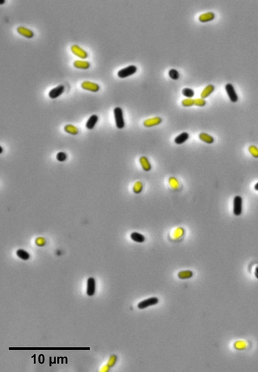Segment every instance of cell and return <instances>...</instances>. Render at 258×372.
<instances>
[{
	"instance_id": "6da1fadb",
	"label": "cell",
	"mask_w": 258,
	"mask_h": 372,
	"mask_svg": "<svg viewBox=\"0 0 258 372\" xmlns=\"http://www.w3.org/2000/svg\"><path fill=\"white\" fill-rule=\"evenodd\" d=\"M114 115L115 123L116 126L118 129H123L125 127V121L123 118V109L119 107H116L114 109Z\"/></svg>"
},
{
	"instance_id": "7a4b0ae2",
	"label": "cell",
	"mask_w": 258,
	"mask_h": 372,
	"mask_svg": "<svg viewBox=\"0 0 258 372\" xmlns=\"http://www.w3.org/2000/svg\"><path fill=\"white\" fill-rule=\"evenodd\" d=\"M243 210V199L240 196L237 195L233 201V213L235 216H240Z\"/></svg>"
},
{
	"instance_id": "3957f363",
	"label": "cell",
	"mask_w": 258,
	"mask_h": 372,
	"mask_svg": "<svg viewBox=\"0 0 258 372\" xmlns=\"http://www.w3.org/2000/svg\"><path fill=\"white\" fill-rule=\"evenodd\" d=\"M137 67H136V66L131 65V66H129V67L124 68V69H120V70L118 72V73H117V75H118V77L120 78H126L128 77H129V76L135 74L136 72H137Z\"/></svg>"
},
{
	"instance_id": "277c9868",
	"label": "cell",
	"mask_w": 258,
	"mask_h": 372,
	"mask_svg": "<svg viewBox=\"0 0 258 372\" xmlns=\"http://www.w3.org/2000/svg\"><path fill=\"white\" fill-rule=\"evenodd\" d=\"M158 303H159L158 298L151 297V298H149V299H144V300H143V301H142L141 302H139V303L138 304L137 307L139 310H143L148 307H150V306H154V305H157Z\"/></svg>"
},
{
	"instance_id": "5b68a950",
	"label": "cell",
	"mask_w": 258,
	"mask_h": 372,
	"mask_svg": "<svg viewBox=\"0 0 258 372\" xmlns=\"http://www.w3.org/2000/svg\"><path fill=\"white\" fill-rule=\"evenodd\" d=\"M225 89H226V92L227 94H228L229 97H230L231 102H237V100H238V96H237L236 92H235L234 86L231 83H227L226 86H225Z\"/></svg>"
},
{
	"instance_id": "8992f818",
	"label": "cell",
	"mask_w": 258,
	"mask_h": 372,
	"mask_svg": "<svg viewBox=\"0 0 258 372\" xmlns=\"http://www.w3.org/2000/svg\"><path fill=\"white\" fill-rule=\"evenodd\" d=\"M81 87L82 89L92 92H98L99 90H100V86H99L98 84L92 83V82L89 81L83 82L81 83Z\"/></svg>"
},
{
	"instance_id": "52a82bcc",
	"label": "cell",
	"mask_w": 258,
	"mask_h": 372,
	"mask_svg": "<svg viewBox=\"0 0 258 372\" xmlns=\"http://www.w3.org/2000/svg\"><path fill=\"white\" fill-rule=\"evenodd\" d=\"M71 51L74 55H76V56H78V57H80V58H81V59H85L88 57L87 52H86L85 50H83V49H81L80 47H78V45H76V44L72 45L71 47Z\"/></svg>"
},
{
	"instance_id": "ba28073f",
	"label": "cell",
	"mask_w": 258,
	"mask_h": 372,
	"mask_svg": "<svg viewBox=\"0 0 258 372\" xmlns=\"http://www.w3.org/2000/svg\"><path fill=\"white\" fill-rule=\"evenodd\" d=\"M96 290V281L95 279L92 277L88 279L87 280V290H86V293L89 296H92L95 293Z\"/></svg>"
},
{
	"instance_id": "9c48e42d",
	"label": "cell",
	"mask_w": 258,
	"mask_h": 372,
	"mask_svg": "<svg viewBox=\"0 0 258 372\" xmlns=\"http://www.w3.org/2000/svg\"><path fill=\"white\" fill-rule=\"evenodd\" d=\"M63 92H64V86L60 85L50 90V92H49V97L51 99H56L63 93Z\"/></svg>"
},
{
	"instance_id": "30bf717a",
	"label": "cell",
	"mask_w": 258,
	"mask_h": 372,
	"mask_svg": "<svg viewBox=\"0 0 258 372\" xmlns=\"http://www.w3.org/2000/svg\"><path fill=\"white\" fill-rule=\"evenodd\" d=\"M161 122H162V119H161L160 117H157L144 120L143 125L146 128H150V127H154L156 126V125H159Z\"/></svg>"
},
{
	"instance_id": "8fae6325",
	"label": "cell",
	"mask_w": 258,
	"mask_h": 372,
	"mask_svg": "<svg viewBox=\"0 0 258 372\" xmlns=\"http://www.w3.org/2000/svg\"><path fill=\"white\" fill-rule=\"evenodd\" d=\"M17 32L19 33L21 36L25 37L28 38H32L34 36V33L32 30L27 29L24 27H18L17 28Z\"/></svg>"
},
{
	"instance_id": "7c38bea8",
	"label": "cell",
	"mask_w": 258,
	"mask_h": 372,
	"mask_svg": "<svg viewBox=\"0 0 258 372\" xmlns=\"http://www.w3.org/2000/svg\"><path fill=\"white\" fill-rule=\"evenodd\" d=\"M215 17V14L212 13V12H208V13H205L200 15L199 17V20L201 22H202V23H205V22H209L212 21Z\"/></svg>"
},
{
	"instance_id": "4fadbf2b",
	"label": "cell",
	"mask_w": 258,
	"mask_h": 372,
	"mask_svg": "<svg viewBox=\"0 0 258 372\" xmlns=\"http://www.w3.org/2000/svg\"><path fill=\"white\" fill-rule=\"evenodd\" d=\"M98 121V117L95 114L92 115V116L89 118L87 122H86V128L89 129V130H92V129L94 128V126L96 125Z\"/></svg>"
},
{
	"instance_id": "5bb4252c",
	"label": "cell",
	"mask_w": 258,
	"mask_h": 372,
	"mask_svg": "<svg viewBox=\"0 0 258 372\" xmlns=\"http://www.w3.org/2000/svg\"><path fill=\"white\" fill-rule=\"evenodd\" d=\"M189 137H190V136H189L188 133L183 132L175 137L174 139V141L175 144H177V145H182V144L185 143V141L189 139Z\"/></svg>"
},
{
	"instance_id": "9a60e30c",
	"label": "cell",
	"mask_w": 258,
	"mask_h": 372,
	"mask_svg": "<svg viewBox=\"0 0 258 372\" xmlns=\"http://www.w3.org/2000/svg\"><path fill=\"white\" fill-rule=\"evenodd\" d=\"M215 90V86L213 85H208L206 87H205L203 91H202L201 94V98H203V99H205V98H207L208 97H209L210 94H211L212 92H214Z\"/></svg>"
},
{
	"instance_id": "2e32d148",
	"label": "cell",
	"mask_w": 258,
	"mask_h": 372,
	"mask_svg": "<svg viewBox=\"0 0 258 372\" xmlns=\"http://www.w3.org/2000/svg\"><path fill=\"white\" fill-rule=\"evenodd\" d=\"M139 162L142 169H143L144 171H150V169H151V165H150L149 161H148V159L145 156H142L139 159Z\"/></svg>"
},
{
	"instance_id": "e0dca14e",
	"label": "cell",
	"mask_w": 258,
	"mask_h": 372,
	"mask_svg": "<svg viewBox=\"0 0 258 372\" xmlns=\"http://www.w3.org/2000/svg\"><path fill=\"white\" fill-rule=\"evenodd\" d=\"M73 65L75 68H77V69H87L90 67V63H89L88 61H80V60L75 61V62H74Z\"/></svg>"
},
{
	"instance_id": "ac0fdd59",
	"label": "cell",
	"mask_w": 258,
	"mask_h": 372,
	"mask_svg": "<svg viewBox=\"0 0 258 372\" xmlns=\"http://www.w3.org/2000/svg\"><path fill=\"white\" fill-rule=\"evenodd\" d=\"M131 239L134 242L142 243V242H144L145 237L142 234L138 233V232H133V233L131 234Z\"/></svg>"
},
{
	"instance_id": "d6986e66",
	"label": "cell",
	"mask_w": 258,
	"mask_h": 372,
	"mask_svg": "<svg viewBox=\"0 0 258 372\" xmlns=\"http://www.w3.org/2000/svg\"><path fill=\"white\" fill-rule=\"evenodd\" d=\"M199 137L202 141H204V142H205L206 144H209V145L214 142L213 137H212V136L207 134V133H201L199 134Z\"/></svg>"
},
{
	"instance_id": "ffe728a7",
	"label": "cell",
	"mask_w": 258,
	"mask_h": 372,
	"mask_svg": "<svg viewBox=\"0 0 258 372\" xmlns=\"http://www.w3.org/2000/svg\"><path fill=\"white\" fill-rule=\"evenodd\" d=\"M16 255L18 256V258H20L22 260H28L30 259V254H28L26 250L23 249H18L16 251Z\"/></svg>"
},
{
	"instance_id": "44dd1931",
	"label": "cell",
	"mask_w": 258,
	"mask_h": 372,
	"mask_svg": "<svg viewBox=\"0 0 258 372\" xmlns=\"http://www.w3.org/2000/svg\"><path fill=\"white\" fill-rule=\"evenodd\" d=\"M64 130L67 133L72 135H77L78 133V129L75 126L72 125H67L65 126Z\"/></svg>"
},
{
	"instance_id": "7402d4cb",
	"label": "cell",
	"mask_w": 258,
	"mask_h": 372,
	"mask_svg": "<svg viewBox=\"0 0 258 372\" xmlns=\"http://www.w3.org/2000/svg\"><path fill=\"white\" fill-rule=\"evenodd\" d=\"M182 94L187 98H192L195 95V92L190 88H185L182 90Z\"/></svg>"
},
{
	"instance_id": "603a6c76",
	"label": "cell",
	"mask_w": 258,
	"mask_h": 372,
	"mask_svg": "<svg viewBox=\"0 0 258 372\" xmlns=\"http://www.w3.org/2000/svg\"><path fill=\"white\" fill-rule=\"evenodd\" d=\"M168 75H169V77H170L171 79L174 80V81H177V80H179V77H180V75H179V72L177 71L176 69H170V70L169 71Z\"/></svg>"
},
{
	"instance_id": "cb8c5ba5",
	"label": "cell",
	"mask_w": 258,
	"mask_h": 372,
	"mask_svg": "<svg viewBox=\"0 0 258 372\" xmlns=\"http://www.w3.org/2000/svg\"><path fill=\"white\" fill-rule=\"evenodd\" d=\"M181 105L185 107H191L194 106V100L191 98H187V99L182 100Z\"/></svg>"
},
{
	"instance_id": "d4e9b609",
	"label": "cell",
	"mask_w": 258,
	"mask_h": 372,
	"mask_svg": "<svg viewBox=\"0 0 258 372\" xmlns=\"http://www.w3.org/2000/svg\"><path fill=\"white\" fill-rule=\"evenodd\" d=\"M206 100L203 98H198L194 100V105L199 107H203L206 105Z\"/></svg>"
},
{
	"instance_id": "484cf974",
	"label": "cell",
	"mask_w": 258,
	"mask_h": 372,
	"mask_svg": "<svg viewBox=\"0 0 258 372\" xmlns=\"http://www.w3.org/2000/svg\"><path fill=\"white\" fill-rule=\"evenodd\" d=\"M134 193H136V194H139L141 192L142 190V184L141 182H137L135 184H134Z\"/></svg>"
},
{
	"instance_id": "4316f807",
	"label": "cell",
	"mask_w": 258,
	"mask_h": 372,
	"mask_svg": "<svg viewBox=\"0 0 258 372\" xmlns=\"http://www.w3.org/2000/svg\"><path fill=\"white\" fill-rule=\"evenodd\" d=\"M249 151L250 152V153L255 158H258V148L257 147H256L255 146H253L251 145L249 147Z\"/></svg>"
},
{
	"instance_id": "83f0119b",
	"label": "cell",
	"mask_w": 258,
	"mask_h": 372,
	"mask_svg": "<svg viewBox=\"0 0 258 372\" xmlns=\"http://www.w3.org/2000/svg\"><path fill=\"white\" fill-rule=\"evenodd\" d=\"M67 154H66L65 153H63V152H59V153H58L56 156V159L58 161H66V159H67Z\"/></svg>"
},
{
	"instance_id": "f1b7e54d",
	"label": "cell",
	"mask_w": 258,
	"mask_h": 372,
	"mask_svg": "<svg viewBox=\"0 0 258 372\" xmlns=\"http://www.w3.org/2000/svg\"><path fill=\"white\" fill-rule=\"evenodd\" d=\"M255 276L258 279V267H257V268H256V270H255Z\"/></svg>"
},
{
	"instance_id": "f546056e",
	"label": "cell",
	"mask_w": 258,
	"mask_h": 372,
	"mask_svg": "<svg viewBox=\"0 0 258 372\" xmlns=\"http://www.w3.org/2000/svg\"><path fill=\"white\" fill-rule=\"evenodd\" d=\"M255 190L256 191H258V182L255 185Z\"/></svg>"
},
{
	"instance_id": "4dcf8cb0",
	"label": "cell",
	"mask_w": 258,
	"mask_h": 372,
	"mask_svg": "<svg viewBox=\"0 0 258 372\" xmlns=\"http://www.w3.org/2000/svg\"><path fill=\"white\" fill-rule=\"evenodd\" d=\"M3 3H5V1H4V0H2V1H0V4H1V5H3Z\"/></svg>"
},
{
	"instance_id": "1f68e13d",
	"label": "cell",
	"mask_w": 258,
	"mask_h": 372,
	"mask_svg": "<svg viewBox=\"0 0 258 372\" xmlns=\"http://www.w3.org/2000/svg\"><path fill=\"white\" fill-rule=\"evenodd\" d=\"M0 150H1V151H0V153H3V147H0Z\"/></svg>"
}]
</instances>
